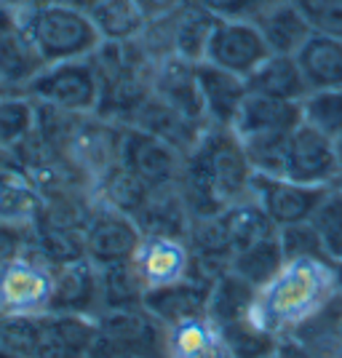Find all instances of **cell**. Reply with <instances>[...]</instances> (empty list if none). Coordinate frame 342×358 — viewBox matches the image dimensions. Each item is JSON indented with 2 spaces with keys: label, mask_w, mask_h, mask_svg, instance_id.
<instances>
[{
  "label": "cell",
  "mask_w": 342,
  "mask_h": 358,
  "mask_svg": "<svg viewBox=\"0 0 342 358\" xmlns=\"http://www.w3.org/2000/svg\"><path fill=\"white\" fill-rule=\"evenodd\" d=\"M254 169L233 129L208 126L185 152L179 193L190 217H211L225 206L252 195Z\"/></svg>",
  "instance_id": "6da1fadb"
},
{
  "label": "cell",
  "mask_w": 342,
  "mask_h": 358,
  "mask_svg": "<svg viewBox=\"0 0 342 358\" xmlns=\"http://www.w3.org/2000/svg\"><path fill=\"white\" fill-rule=\"evenodd\" d=\"M340 292L342 275L332 262L286 259L268 284L257 289L252 318L276 337H286Z\"/></svg>",
  "instance_id": "7a4b0ae2"
},
{
  "label": "cell",
  "mask_w": 342,
  "mask_h": 358,
  "mask_svg": "<svg viewBox=\"0 0 342 358\" xmlns=\"http://www.w3.org/2000/svg\"><path fill=\"white\" fill-rule=\"evenodd\" d=\"M302 123V105L283 102L249 91L238 115L233 120V134L241 139L254 174L283 177L286 145L292 131Z\"/></svg>",
  "instance_id": "3957f363"
},
{
  "label": "cell",
  "mask_w": 342,
  "mask_h": 358,
  "mask_svg": "<svg viewBox=\"0 0 342 358\" xmlns=\"http://www.w3.org/2000/svg\"><path fill=\"white\" fill-rule=\"evenodd\" d=\"M22 19L32 43L48 64L86 59L102 45V35L91 14L75 3H35L30 8H22Z\"/></svg>",
  "instance_id": "277c9868"
},
{
  "label": "cell",
  "mask_w": 342,
  "mask_h": 358,
  "mask_svg": "<svg viewBox=\"0 0 342 358\" xmlns=\"http://www.w3.org/2000/svg\"><path fill=\"white\" fill-rule=\"evenodd\" d=\"M94 358H166V327L145 305L102 310Z\"/></svg>",
  "instance_id": "5b68a950"
},
{
  "label": "cell",
  "mask_w": 342,
  "mask_h": 358,
  "mask_svg": "<svg viewBox=\"0 0 342 358\" xmlns=\"http://www.w3.org/2000/svg\"><path fill=\"white\" fill-rule=\"evenodd\" d=\"M54 294V265L35 246L0 262V315H43Z\"/></svg>",
  "instance_id": "8992f818"
},
{
  "label": "cell",
  "mask_w": 342,
  "mask_h": 358,
  "mask_svg": "<svg viewBox=\"0 0 342 358\" xmlns=\"http://www.w3.org/2000/svg\"><path fill=\"white\" fill-rule=\"evenodd\" d=\"M182 164H185V152L169 145L166 139L142 131L136 126H123L118 166L145 190L179 187Z\"/></svg>",
  "instance_id": "52a82bcc"
},
{
  "label": "cell",
  "mask_w": 342,
  "mask_h": 358,
  "mask_svg": "<svg viewBox=\"0 0 342 358\" xmlns=\"http://www.w3.org/2000/svg\"><path fill=\"white\" fill-rule=\"evenodd\" d=\"M214 27V16L198 0H185L177 11L148 22L139 43L150 51V57L177 54L190 62H204L208 35Z\"/></svg>",
  "instance_id": "ba28073f"
},
{
  "label": "cell",
  "mask_w": 342,
  "mask_h": 358,
  "mask_svg": "<svg viewBox=\"0 0 342 358\" xmlns=\"http://www.w3.org/2000/svg\"><path fill=\"white\" fill-rule=\"evenodd\" d=\"M38 105L59 107L70 113H97L99 107V75L91 57L45 64V70L27 89Z\"/></svg>",
  "instance_id": "9c48e42d"
},
{
  "label": "cell",
  "mask_w": 342,
  "mask_h": 358,
  "mask_svg": "<svg viewBox=\"0 0 342 358\" xmlns=\"http://www.w3.org/2000/svg\"><path fill=\"white\" fill-rule=\"evenodd\" d=\"M142 241V227L129 211L97 198L83 220V249L97 268L129 262Z\"/></svg>",
  "instance_id": "30bf717a"
},
{
  "label": "cell",
  "mask_w": 342,
  "mask_h": 358,
  "mask_svg": "<svg viewBox=\"0 0 342 358\" xmlns=\"http://www.w3.org/2000/svg\"><path fill=\"white\" fill-rule=\"evenodd\" d=\"M48 62L32 43L22 8L0 0V89L3 94H27L32 80Z\"/></svg>",
  "instance_id": "8fae6325"
},
{
  "label": "cell",
  "mask_w": 342,
  "mask_h": 358,
  "mask_svg": "<svg viewBox=\"0 0 342 358\" xmlns=\"http://www.w3.org/2000/svg\"><path fill=\"white\" fill-rule=\"evenodd\" d=\"M268 57L270 48L254 22L214 19L204 62H211V64L222 67L227 73L241 75V78H249Z\"/></svg>",
  "instance_id": "7c38bea8"
},
{
  "label": "cell",
  "mask_w": 342,
  "mask_h": 358,
  "mask_svg": "<svg viewBox=\"0 0 342 358\" xmlns=\"http://www.w3.org/2000/svg\"><path fill=\"white\" fill-rule=\"evenodd\" d=\"M340 171L337 142L302 120L289 136L283 177L311 187H332Z\"/></svg>",
  "instance_id": "4fadbf2b"
},
{
  "label": "cell",
  "mask_w": 342,
  "mask_h": 358,
  "mask_svg": "<svg viewBox=\"0 0 342 358\" xmlns=\"http://www.w3.org/2000/svg\"><path fill=\"white\" fill-rule=\"evenodd\" d=\"M327 193L329 187H311V185H299L286 177H259L257 174L252 185V195L259 201V206L265 209L270 222L278 230L289 227V224L311 222Z\"/></svg>",
  "instance_id": "5bb4252c"
},
{
  "label": "cell",
  "mask_w": 342,
  "mask_h": 358,
  "mask_svg": "<svg viewBox=\"0 0 342 358\" xmlns=\"http://www.w3.org/2000/svg\"><path fill=\"white\" fill-rule=\"evenodd\" d=\"M131 262L145 289L177 284L182 278H187V270H190V243L185 236L142 233Z\"/></svg>",
  "instance_id": "9a60e30c"
},
{
  "label": "cell",
  "mask_w": 342,
  "mask_h": 358,
  "mask_svg": "<svg viewBox=\"0 0 342 358\" xmlns=\"http://www.w3.org/2000/svg\"><path fill=\"white\" fill-rule=\"evenodd\" d=\"M102 310L99 268L89 257L54 268V294L48 313H78L97 318Z\"/></svg>",
  "instance_id": "2e32d148"
},
{
  "label": "cell",
  "mask_w": 342,
  "mask_h": 358,
  "mask_svg": "<svg viewBox=\"0 0 342 358\" xmlns=\"http://www.w3.org/2000/svg\"><path fill=\"white\" fill-rule=\"evenodd\" d=\"M97 318L78 313H43L35 358H94Z\"/></svg>",
  "instance_id": "e0dca14e"
},
{
  "label": "cell",
  "mask_w": 342,
  "mask_h": 358,
  "mask_svg": "<svg viewBox=\"0 0 342 358\" xmlns=\"http://www.w3.org/2000/svg\"><path fill=\"white\" fill-rule=\"evenodd\" d=\"M246 94H249L246 78L227 73L211 62H198V96L206 126L233 129V120L238 115Z\"/></svg>",
  "instance_id": "ac0fdd59"
},
{
  "label": "cell",
  "mask_w": 342,
  "mask_h": 358,
  "mask_svg": "<svg viewBox=\"0 0 342 358\" xmlns=\"http://www.w3.org/2000/svg\"><path fill=\"white\" fill-rule=\"evenodd\" d=\"M152 94L206 126L201 96H198V62H190L177 54L158 57L152 64Z\"/></svg>",
  "instance_id": "d6986e66"
},
{
  "label": "cell",
  "mask_w": 342,
  "mask_h": 358,
  "mask_svg": "<svg viewBox=\"0 0 342 358\" xmlns=\"http://www.w3.org/2000/svg\"><path fill=\"white\" fill-rule=\"evenodd\" d=\"M43 211L45 195L24 166L16 161L0 171V222L30 230Z\"/></svg>",
  "instance_id": "ffe728a7"
},
{
  "label": "cell",
  "mask_w": 342,
  "mask_h": 358,
  "mask_svg": "<svg viewBox=\"0 0 342 358\" xmlns=\"http://www.w3.org/2000/svg\"><path fill=\"white\" fill-rule=\"evenodd\" d=\"M129 126H136L142 131L161 136V139H166L169 145H174L182 152H187V150L193 148L195 142L201 139V134L208 129L201 120L190 118L182 110L171 107L164 99H158L155 94H150L148 99L139 105V110L134 113V118H131Z\"/></svg>",
  "instance_id": "44dd1931"
},
{
  "label": "cell",
  "mask_w": 342,
  "mask_h": 358,
  "mask_svg": "<svg viewBox=\"0 0 342 358\" xmlns=\"http://www.w3.org/2000/svg\"><path fill=\"white\" fill-rule=\"evenodd\" d=\"M254 24L262 32L270 54H292V57L315 32L297 0H276L268 11L254 19Z\"/></svg>",
  "instance_id": "7402d4cb"
},
{
  "label": "cell",
  "mask_w": 342,
  "mask_h": 358,
  "mask_svg": "<svg viewBox=\"0 0 342 358\" xmlns=\"http://www.w3.org/2000/svg\"><path fill=\"white\" fill-rule=\"evenodd\" d=\"M208 294H211V286L198 284L193 278H182L177 284L148 289L142 305H145L164 327H171V324L187 321V318L206 315Z\"/></svg>",
  "instance_id": "603a6c76"
},
{
  "label": "cell",
  "mask_w": 342,
  "mask_h": 358,
  "mask_svg": "<svg viewBox=\"0 0 342 358\" xmlns=\"http://www.w3.org/2000/svg\"><path fill=\"white\" fill-rule=\"evenodd\" d=\"M286 337L311 358H342V292Z\"/></svg>",
  "instance_id": "cb8c5ba5"
},
{
  "label": "cell",
  "mask_w": 342,
  "mask_h": 358,
  "mask_svg": "<svg viewBox=\"0 0 342 358\" xmlns=\"http://www.w3.org/2000/svg\"><path fill=\"white\" fill-rule=\"evenodd\" d=\"M294 57L308 91L342 89V38L315 30Z\"/></svg>",
  "instance_id": "d4e9b609"
},
{
  "label": "cell",
  "mask_w": 342,
  "mask_h": 358,
  "mask_svg": "<svg viewBox=\"0 0 342 358\" xmlns=\"http://www.w3.org/2000/svg\"><path fill=\"white\" fill-rule=\"evenodd\" d=\"M249 91L283 99V102H302L308 96V83L299 70L297 57L292 54H270L249 78Z\"/></svg>",
  "instance_id": "484cf974"
},
{
  "label": "cell",
  "mask_w": 342,
  "mask_h": 358,
  "mask_svg": "<svg viewBox=\"0 0 342 358\" xmlns=\"http://www.w3.org/2000/svg\"><path fill=\"white\" fill-rule=\"evenodd\" d=\"M225 356L220 327L208 318H187L166 327V358H220Z\"/></svg>",
  "instance_id": "4316f807"
},
{
  "label": "cell",
  "mask_w": 342,
  "mask_h": 358,
  "mask_svg": "<svg viewBox=\"0 0 342 358\" xmlns=\"http://www.w3.org/2000/svg\"><path fill=\"white\" fill-rule=\"evenodd\" d=\"M254 297H257V289L246 278H241L236 270H227L211 286L206 315L217 327H227L233 321L252 315Z\"/></svg>",
  "instance_id": "83f0119b"
},
{
  "label": "cell",
  "mask_w": 342,
  "mask_h": 358,
  "mask_svg": "<svg viewBox=\"0 0 342 358\" xmlns=\"http://www.w3.org/2000/svg\"><path fill=\"white\" fill-rule=\"evenodd\" d=\"M220 220L225 224V233L230 238V246H233V257L246 249L254 241L265 238L268 233L278 230L276 224L270 222V217L265 214V209L259 206V201L254 195H246L236 203L225 206L220 211Z\"/></svg>",
  "instance_id": "f1b7e54d"
},
{
  "label": "cell",
  "mask_w": 342,
  "mask_h": 358,
  "mask_svg": "<svg viewBox=\"0 0 342 358\" xmlns=\"http://www.w3.org/2000/svg\"><path fill=\"white\" fill-rule=\"evenodd\" d=\"M102 35V41L126 43L139 38L148 27V16L134 0H99L91 8H86Z\"/></svg>",
  "instance_id": "f546056e"
},
{
  "label": "cell",
  "mask_w": 342,
  "mask_h": 358,
  "mask_svg": "<svg viewBox=\"0 0 342 358\" xmlns=\"http://www.w3.org/2000/svg\"><path fill=\"white\" fill-rule=\"evenodd\" d=\"M283 265H286V254L281 246V236H278V230H273L265 238L254 241L246 249H241L233 257L230 270H236L241 278H246L254 289H259L268 284Z\"/></svg>",
  "instance_id": "4dcf8cb0"
},
{
  "label": "cell",
  "mask_w": 342,
  "mask_h": 358,
  "mask_svg": "<svg viewBox=\"0 0 342 358\" xmlns=\"http://www.w3.org/2000/svg\"><path fill=\"white\" fill-rule=\"evenodd\" d=\"M99 294H102V310L139 308L145 302L148 289L142 284L134 262L129 259V262H113L99 268Z\"/></svg>",
  "instance_id": "1f68e13d"
},
{
  "label": "cell",
  "mask_w": 342,
  "mask_h": 358,
  "mask_svg": "<svg viewBox=\"0 0 342 358\" xmlns=\"http://www.w3.org/2000/svg\"><path fill=\"white\" fill-rule=\"evenodd\" d=\"M220 334H222V348L227 358H265L276 353L281 343V337L262 329L252 315L220 327Z\"/></svg>",
  "instance_id": "d6a6232c"
},
{
  "label": "cell",
  "mask_w": 342,
  "mask_h": 358,
  "mask_svg": "<svg viewBox=\"0 0 342 358\" xmlns=\"http://www.w3.org/2000/svg\"><path fill=\"white\" fill-rule=\"evenodd\" d=\"M38 129V102L27 94H0V148L16 150Z\"/></svg>",
  "instance_id": "836d02e7"
},
{
  "label": "cell",
  "mask_w": 342,
  "mask_h": 358,
  "mask_svg": "<svg viewBox=\"0 0 342 358\" xmlns=\"http://www.w3.org/2000/svg\"><path fill=\"white\" fill-rule=\"evenodd\" d=\"M41 315H0V358H35Z\"/></svg>",
  "instance_id": "e575fe53"
},
{
  "label": "cell",
  "mask_w": 342,
  "mask_h": 358,
  "mask_svg": "<svg viewBox=\"0 0 342 358\" xmlns=\"http://www.w3.org/2000/svg\"><path fill=\"white\" fill-rule=\"evenodd\" d=\"M302 105V120L313 129L337 139L342 134V89L308 91Z\"/></svg>",
  "instance_id": "d590c367"
},
{
  "label": "cell",
  "mask_w": 342,
  "mask_h": 358,
  "mask_svg": "<svg viewBox=\"0 0 342 358\" xmlns=\"http://www.w3.org/2000/svg\"><path fill=\"white\" fill-rule=\"evenodd\" d=\"M311 222L318 227L321 238L327 243L329 259L342 275V193L329 187L327 198L321 201V206H318Z\"/></svg>",
  "instance_id": "8d00e7d4"
},
{
  "label": "cell",
  "mask_w": 342,
  "mask_h": 358,
  "mask_svg": "<svg viewBox=\"0 0 342 358\" xmlns=\"http://www.w3.org/2000/svg\"><path fill=\"white\" fill-rule=\"evenodd\" d=\"M278 236H281V246L286 259H327V262H332L327 254V243H324L318 227L313 222L281 227Z\"/></svg>",
  "instance_id": "74e56055"
},
{
  "label": "cell",
  "mask_w": 342,
  "mask_h": 358,
  "mask_svg": "<svg viewBox=\"0 0 342 358\" xmlns=\"http://www.w3.org/2000/svg\"><path fill=\"white\" fill-rule=\"evenodd\" d=\"M311 19L313 30L342 38V0H297Z\"/></svg>",
  "instance_id": "f35d334b"
},
{
  "label": "cell",
  "mask_w": 342,
  "mask_h": 358,
  "mask_svg": "<svg viewBox=\"0 0 342 358\" xmlns=\"http://www.w3.org/2000/svg\"><path fill=\"white\" fill-rule=\"evenodd\" d=\"M214 19H246L254 22L276 0H198Z\"/></svg>",
  "instance_id": "ab89813d"
},
{
  "label": "cell",
  "mask_w": 342,
  "mask_h": 358,
  "mask_svg": "<svg viewBox=\"0 0 342 358\" xmlns=\"http://www.w3.org/2000/svg\"><path fill=\"white\" fill-rule=\"evenodd\" d=\"M134 3L142 8V14L148 16V22H152V19H161V16L177 11L185 0H134Z\"/></svg>",
  "instance_id": "60d3db41"
},
{
  "label": "cell",
  "mask_w": 342,
  "mask_h": 358,
  "mask_svg": "<svg viewBox=\"0 0 342 358\" xmlns=\"http://www.w3.org/2000/svg\"><path fill=\"white\" fill-rule=\"evenodd\" d=\"M278 356L281 358H311L297 343H292L289 337H281V343H278Z\"/></svg>",
  "instance_id": "b9f144b4"
},
{
  "label": "cell",
  "mask_w": 342,
  "mask_h": 358,
  "mask_svg": "<svg viewBox=\"0 0 342 358\" xmlns=\"http://www.w3.org/2000/svg\"><path fill=\"white\" fill-rule=\"evenodd\" d=\"M14 164H16V152H14V150L0 148V171H3V169H8V166H14Z\"/></svg>",
  "instance_id": "7bdbcfd3"
},
{
  "label": "cell",
  "mask_w": 342,
  "mask_h": 358,
  "mask_svg": "<svg viewBox=\"0 0 342 358\" xmlns=\"http://www.w3.org/2000/svg\"><path fill=\"white\" fill-rule=\"evenodd\" d=\"M3 3H8V6H14V8H30V6L41 3V0H3Z\"/></svg>",
  "instance_id": "ee69618b"
},
{
  "label": "cell",
  "mask_w": 342,
  "mask_h": 358,
  "mask_svg": "<svg viewBox=\"0 0 342 358\" xmlns=\"http://www.w3.org/2000/svg\"><path fill=\"white\" fill-rule=\"evenodd\" d=\"M332 190H337V193H342V171L337 174V179L332 182Z\"/></svg>",
  "instance_id": "f6af8a7d"
},
{
  "label": "cell",
  "mask_w": 342,
  "mask_h": 358,
  "mask_svg": "<svg viewBox=\"0 0 342 358\" xmlns=\"http://www.w3.org/2000/svg\"><path fill=\"white\" fill-rule=\"evenodd\" d=\"M75 3H78L80 8H91V6H94V3H99V0H75Z\"/></svg>",
  "instance_id": "bcb514c9"
},
{
  "label": "cell",
  "mask_w": 342,
  "mask_h": 358,
  "mask_svg": "<svg viewBox=\"0 0 342 358\" xmlns=\"http://www.w3.org/2000/svg\"><path fill=\"white\" fill-rule=\"evenodd\" d=\"M334 142H337V158H340V169H342V134L337 136Z\"/></svg>",
  "instance_id": "7dc6e473"
},
{
  "label": "cell",
  "mask_w": 342,
  "mask_h": 358,
  "mask_svg": "<svg viewBox=\"0 0 342 358\" xmlns=\"http://www.w3.org/2000/svg\"><path fill=\"white\" fill-rule=\"evenodd\" d=\"M41 3H75V0H41ZM78 6V3H75Z\"/></svg>",
  "instance_id": "c3c4849f"
},
{
  "label": "cell",
  "mask_w": 342,
  "mask_h": 358,
  "mask_svg": "<svg viewBox=\"0 0 342 358\" xmlns=\"http://www.w3.org/2000/svg\"><path fill=\"white\" fill-rule=\"evenodd\" d=\"M265 358H281V356H278V350H276V353H270V356H265Z\"/></svg>",
  "instance_id": "681fc988"
},
{
  "label": "cell",
  "mask_w": 342,
  "mask_h": 358,
  "mask_svg": "<svg viewBox=\"0 0 342 358\" xmlns=\"http://www.w3.org/2000/svg\"><path fill=\"white\" fill-rule=\"evenodd\" d=\"M220 358H227V356H220Z\"/></svg>",
  "instance_id": "f907efd6"
},
{
  "label": "cell",
  "mask_w": 342,
  "mask_h": 358,
  "mask_svg": "<svg viewBox=\"0 0 342 358\" xmlns=\"http://www.w3.org/2000/svg\"><path fill=\"white\" fill-rule=\"evenodd\" d=\"M0 94H3V89H0Z\"/></svg>",
  "instance_id": "816d5d0a"
}]
</instances>
